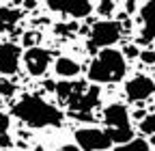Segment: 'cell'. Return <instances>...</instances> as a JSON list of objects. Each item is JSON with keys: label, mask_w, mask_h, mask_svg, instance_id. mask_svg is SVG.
Masks as SVG:
<instances>
[{"label": "cell", "mask_w": 155, "mask_h": 151, "mask_svg": "<svg viewBox=\"0 0 155 151\" xmlns=\"http://www.w3.org/2000/svg\"><path fill=\"white\" fill-rule=\"evenodd\" d=\"M13 115L30 127H54L63 123V112L39 95H24L13 106Z\"/></svg>", "instance_id": "1"}, {"label": "cell", "mask_w": 155, "mask_h": 151, "mask_svg": "<svg viewBox=\"0 0 155 151\" xmlns=\"http://www.w3.org/2000/svg\"><path fill=\"white\" fill-rule=\"evenodd\" d=\"M125 71H127V63L123 52L114 48H104L88 65L86 76L93 84H110V82H121Z\"/></svg>", "instance_id": "2"}, {"label": "cell", "mask_w": 155, "mask_h": 151, "mask_svg": "<svg viewBox=\"0 0 155 151\" xmlns=\"http://www.w3.org/2000/svg\"><path fill=\"white\" fill-rule=\"evenodd\" d=\"M104 123L106 134L112 140V145H123L134 138V129L129 127V112L123 104H110L104 110Z\"/></svg>", "instance_id": "3"}, {"label": "cell", "mask_w": 155, "mask_h": 151, "mask_svg": "<svg viewBox=\"0 0 155 151\" xmlns=\"http://www.w3.org/2000/svg\"><path fill=\"white\" fill-rule=\"evenodd\" d=\"M123 37V26L116 20H101L91 26L88 30V52H99L104 48H112Z\"/></svg>", "instance_id": "4"}, {"label": "cell", "mask_w": 155, "mask_h": 151, "mask_svg": "<svg viewBox=\"0 0 155 151\" xmlns=\"http://www.w3.org/2000/svg\"><path fill=\"white\" fill-rule=\"evenodd\" d=\"M99 86L93 84V86H86L80 95H75L67 108H69V115L73 119H82V121H93V115H91V110L99 104Z\"/></svg>", "instance_id": "5"}, {"label": "cell", "mask_w": 155, "mask_h": 151, "mask_svg": "<svg viewBox=\"0 0 155 151\" xmlns=\"http://www.w3.org/2000/svg\"><path fill=\"white\" fill-rule=\"evenodd\" d=\"M75 143L80 151H106L112 145L106 129H97V127H80L75 132Z\"/></svg>", "instance_id": "6"}, {"label": "cell", "mask_w": 155, "mask_h": 151, "mask_svg": "<svg viewBox=\"0 0 155 151\" xmlns=\"http://www.w3.org/2000/svg\"><path fill=\"white\" fill-rule=\"evenodd\" d=\"M50 11L54 13H63V15H71L75 20L88 17L93 11V2L91 0H45Z\"/></svg>", "instance_id": "7"}, {"label": "cell", "mask_w": 155, "mask_h": 151, "mask_svg": "<svg viewBox=\"0 0 155 151\" xmlns=\"http://www.w3.org/2000/svg\"><path fill=\"white\" fill-rule=\"evenodd\" d=\"M24 63H26V69L30 76H43L48 69H50V63H52V52L50 50H43V48H28L24 52Z\"/></svg>", "instance_id": "8"}, {"label": "cell", "mask_w": 155, "mask_h": 151, "mask_svg": "<svg viewBox=\"0 0 155 151\" xmlns=\"http://www.w3.org/2000/svg\"><path fill=\"white\" fill-rule=\"evenodd\" d=\"M155 93V82L149 76H134V78L125 84V95L129 102H144Z\"/></svg>", "instance_id": "9"}, {"label": "cell", "mask_w": 155, "mask_h": 151, "mask_svg": "<svg viewBox=\"0 0 155 151\" xmlns=\"http://www.w3.org/2000/svg\"><path fill=\"white\" fill-rule=\"evenodd\" d=\"M22 50L15 43H0V76H13L19 69Z\"/></svg>", "instance_id": "10"}, {"label": "cell", "mask_w": 155, "mask_h": 151, "mask_svg": "<svg viewBox=\"0 0 155 151\" xmlns=\"http://www.w3.org/2000/svg\"><path fill=\"white\" fill-rule=\"evenodd\" d=\"M140 22H142L140 43H151L155 39V0H147V5L140 9Z\"/></svg>", "instance_id": "11"}, {"label": "cell", "mask_w": 155, "mask_h": 151, "mask_svg": "<svg viewBox=\"0 0 155 151\" xmlns=\"http://www.w3.org/2000/svg\"><path fill=\"white\" fill-rule=\"evenodd\" d=\"M86 86H88L86 82H78V80H61V82L54 86V93H56L58 102L67 106L75 95H80V93H82Z\"/></svg>", "instance_id": "12"}, {"label": "cell", "mask_w": 155, "mask_h": 151, "mask_svg": "<svg viewBox=\"0 0 155 151\" xmlns=\"http://www.w3.org/2000/svg\"><path fill=\"white\" fill-rule=\"evenodd\" d=\"M54 71H56V76H61L63 80H71L73 76L80 73V65H78L73 59L61 56V59H56V63H54Z\"/></svg>", "instance_id": "13"}, {"label": "cell", "mask_w": 155, "mask_h": 151, "mask_svg": "<svg viewBox=\"0 0 155 151\" xmlns=\"http://www.w3.org/2000/svg\"><path fill=\"white\" fill-rule=\"evenodd\" d=\"M22 11L15 7H0V30H11L22 20Z\"/></svg>", "instance_id": "14"}, {"label": "cell", "mask_w": 155, "mask_h": 151, "mask_svg": "<svg viewBox=\"0 0 155 151\" xmlns=\"http://www.w3.org/2000/svg\"><path fill=\"white\" fill-rule=\"evenodd\" d=\"M9 127H11V119H9V115L0 112V149H9V147H11Z\"/></svg>", "instance_id": "15"}, {"label": "cell", "mask_w": 155, "mask_h": 151, "mask_svg": "<svg viewBox=\"0 0 155 151\" xmlns=\"http://www.w3.org/2000/svg\"><path fill=\"white\" fill-rule=\"evenodd\" d=\"M114 151H151V147H149V143L144 138H131L129 143L119 145Z\"/></svg>", "instance_id": "16"}, {"label": "cell", "mask_w": 155, "mask_h": 151, "mask_svg": "<svg viewBox=\"0 0 155 151\" xmlns=\"http://www.w3.org/2000/svg\"><path fill=\"white\" fill-rule=\"evenodd\" d=\"M140 132L144 136H155V112H147V117L140 121Z\"/></svg>", "instance_id": "17"}, {"label": "cell", "mask_w": 155, "mask_h": 151, "mask_svg": "<svg viewBox=\"0 0 155 151\" xmlns=\"http://www.w3.org/2000/svg\"><path fill=\"white\" fill-rule=\"evenodd\" d=\"M97 13H99L101 17L114 15V0H99V5H97Z\"/></svg>", "instance_id": "18"}, {"label": "cell", "mask_w": 155, "mask_h": 151, "mask_svg": "<svg viewBox=\"0 0 155 151\" xmlns=\"http://www.w3.org/2000/svg\"><path fill=\"white\" fill-rule=\"evenodd\" d=\"M15 93V84L7 78H0V97H11Z\"/></svg>", "instance_id": "19"}, {"label": "cell", "mask_w": 155, "mask_h": 151, "mask_svg": "<svg viewBox=\"0 0 155 151\" xmlns=\"http://www.w3.org/2000/svg\"><path fill=\"white\" fill-rule=\"evenodd\" d=\"M138 59H140L144 65H155V50H153V48H144V50H140Z\"/></svg>", "instance_id": "20"}, {"label": "cell", "mask_w": 155, "mask_h": 151, "mask_svg": "<svg viewBox=\"0 0 155 151\" xmlns=\"http://www.w3.org/2000/svg\"><path fill=\"white\" fill-rule=\"evenodd\" d=\"M75 28H78L75 22H71V24H56V26H54V32H56V35H67V37H69V32H73Z\"/></svg>", "instance_id": "21"}, {"label": "cell", "mask_w": 155, "mask_h": 151, "mask_svg": "<svg viewBox=\"0 0 155 151\" xmlns=\"http://www.w3.org/2000/svg\"><path fill=\"white\" fill-rule=\"evenodd\" d=\"M37 41H39V32H35V30L26 32V35H24V39H22V43H24L26 48H35Z\"/></svg>", "instance_id": "22"}, {"label": "cell", "mask_w": 155, "mask_h": 151, "mask_svg": "<svg viewBox=\"0 0 155 151\" xmlns=\"http://www.w3.org/2000/svg\"><path fill=\"white\" fill-rule=\"evenodd\" d=\"M138 54H140V48L136 43H129V45L123 48V56H125V59H138Z\"/></svg>", "instance_id": "23"}, {"label": "cell", "mask_w": 155, "mask_h": 151, "mask_svg": "<svg viewBox=\"0 0 155 151\" xmlns=\"http://www.w3.org/2000/svg\"><path fill=\"white\" fill-rule=\"evenodd\" d=\"M125 11L127 13H136V0H125Z\"/></svg>", "instance_id": "24"}, {"label": "cell", "mask_w": 155, "mask_h": 151, "mask_svg": "<svg viewBox=\"0 0 155 151\" xmlns=\"http://www.w3.org/2000/svg\"><path fill=\"white\" fill-rule=\"evenodd\" d=\"M22 5H24L26 11H32V9L37 7V0H22Z\"/></svg>", "instance_id": "25"}, {"label": "cell", "mask_w": 155, "mask_h": 151, "mask_svg": "<svg viewBox=\"0 0 155 151\" xmlns=\"http://www.w3.org/2000/svg\"><path fill=\"white\" fill-rule=\"evenodd\" d=\"M56 151H80V147H78V145H63V147H58Z\"/></svg>", "instance_id": "26"}, {"label": "cell", "mask_w": 155, "mask_h": 151, "mask_svg": "<svg viewBox=\"0 0 155 151\" xmlns=\"http://www.w3.org/2000/svg\"><path fill=\"white\" fill-rule=\"evenodd\" d=\"M144 117H147V110H142V108H140V110H136V112H134V119H138V121H142Z\"/></svg>", "instance_id": "27"}, {"label": "cell", "mask_w": 155, "mask_h": 151, "mask_svg": "<svg viewBox=\"0 0 155 151\" xmlns=\"http://www.w3.org/2000/svg\"><path fill=\"white\" fill-rule=\"evenodd\" d=\"M43 86H45L48 91H54V86H56V84H54L52 80H45V84H43Z\"/></svg>", "instance_id": "28"}, {"label": "cell", "mask_w": 155, "mask_h": 151, "mask_svg": "<svg viewBox=\"0 0 155 151\" xmlns=\"http://www.w3.org/2000/svg\"><path fill=\"white\" fill-rule=\"evenodd\" d=\"M35 151H45V149H43V147H41V145H39V147H37V149H35Z\"/></svg>", "instance_id": "29"}, {"label": "cell", "mask_w": 155, "mask_h": 151, "mask_svg": "<svg viewBox=\"0 0 155 151\" xmlns=\"http://www.w3.org/2000/svg\"><path fill=\"white\" fill-rule=\"evenodd\" d=\"M136 2H138V0H136ZM142 2H147V0H142Z\"/></svg>", "instance_id": "30"}, {"label": "cell", "mask_w": 155, "mask_h": 151, "mask_svg": "<svg viewBox=\"0 0 155 151\" xmlns=\"http://www.w3.org/2000/svg\"><path fill=\"white\" fill-rule=\"evenodd\" d=\"M0 104H2V97H0Z\"/></svg>", "instance_id": "31"}, {"label": "cell", "mask_w": 155, "mask_h": 151, "mask_svg": "<svg viewBox=\"0 0 155 151\" xmlns=\"http://www.w3.org/2000/svg\"><path fill=\"white\" fill-rule=\"evenodd\" d=\"M153 82H155V76H153Z\"/></svg>", "instance_id": "32"}]
</instances>
